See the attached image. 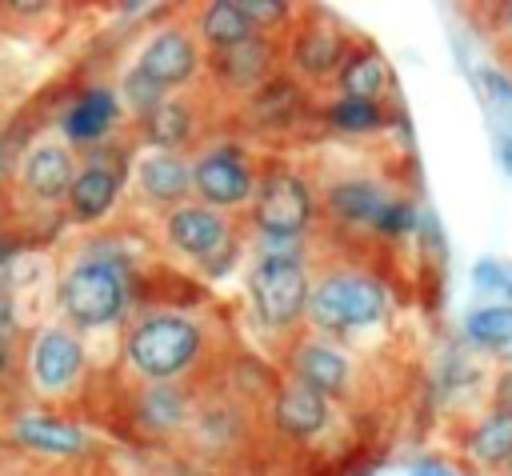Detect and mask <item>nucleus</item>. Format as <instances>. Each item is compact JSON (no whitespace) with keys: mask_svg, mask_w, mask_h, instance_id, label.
<instances>
[{"mask_svg":"<svg viewBox=\"0 0 512 476\" xmlns=\"http://www.w3.org/2000/svg\"><path fill=\"white\" fill-rule=\"evenodd\" d=\"M208 360V328L176 308H152L124 332V364L140 384H184Z\"/></svg>","mask_w":512,"mask_h":476,"instance_id":"obj_1","label":"nucleus"},{"mask_svg":"<svg viewBox=\"0 0 512 476\" xmlns=\"http://www.w3.org/2000/svg\"><path fill=\"white\" fill-rule=\"evenodd\" d=\"M388 312H392V296H388L384 280H376L364 268L336 264V268H324L320 276H312L304 332L344 340L352 332L384 324Z\"/></svg>","mask_w":512,"mask_h":476,"instance_id":"obj_2","label":"nucleus"},{"mask_svg":"<svg viewBox=\"0 0 512 476\" xmlns=\"http://www.w3.org/2000/svg\"><path fill=\"white\" fill-rule=\"evenodd\" d=\"M316 204H320V220H328L340 232H372L384 240L408 232L412 224L408 200L372 176H340L320 188Z\"/></svg>","mask_w":512,"mask_h":476,"instance_id":"obj_3","label":"nucleus"},{"mask_svg":"<svg viewBox=\"0 0 512 476\" xmlns=\"http://www.w3.org/2000/svg\"><path fill=\"white\" fill-rule=\"evenodd\" d=\"M308 292H312V276L308 264L292 252H264L252 268H248V304L252 316L276 332V336H296L304 332V316H308Z\"/></svg>","mask_w":512,"mask_h":476,"instance_id":"obj_4","label":"nucleus"},{"mask_svg":"<svg viewBox=\"0 0 512 476\" xmlns=\"http://www.w3.org/2000/svg\"><path fill=\"white\" fill-rule=\"evenodd\" d=\"M56 304H60L64 320L80 332L108 328L128 308V276L108 256H84L64 268V276L56 284Z\"/></svg>","mask_w":512,"mask_h":476,"instance_id":"obj_5","label":"nucleus"},{"mask_svg":"<svg viewBox=\"0 0 512 476\" xmlns=\"http://www.w3.org/2000/svg\"><path fill=\"white\" fill-rule=\"evenodd\" d=\"M244 220L268 240H300L320 220L316 188L296 168H260V184Z\"/></svg>","mask_w":512,"mask_h":476,"instance_id":"obj_6","label":"nucleus"},{"mask_svg":"<svg viewBox=\"0 0 512 476\" xmlns=\"http://www.w3.org/2000/svg\"><path fill=\"white\" fill-rule=\"evenodd\" d=\"M284 76H292L300 88L308 84H332L340 64L352 52V40L344 36L340 20L324 8H304L284 28Z\"/></svg>","mask_w":512,"mask_h":476,"instance_id":"obj_7","label":"nucleus"},{"mask_svg":"<svg viewBox=\"0 0 512 476\" xmlns=\"http://www.w3.org/2000/svg\"><path fill=\"white\" fill-rule=\"evenodd\" d=\"M256 184H260V168L240 144L216 140L192 152V200L228 216H248Z\"/></svg>","mask_w":512,"mask_h":476,"instance_id":"obj_8","label":"nucleus"},{"mask_svg":"<svg viewBox=\"0 0 512 476\" xmlns=\"http://www.w3.org/2000/svg\"><path fill=\"white\" fill-rule=\"evenodd\" d=\"M236 228H240L236 216L216 212V208H208L200 200H184V204H176V208H168L160 216L164 244L176 256H184V260H192L200 268H228L236 236H240Z\"/></svg>","mask_w":512,"mask_h":476,"instance_id":"obj_9","label":"nucleus"},{"mask_svg":"<svg viewBox=\"0 0 512 476\" xmlns=\"http://www.w3.org/2000/svg\"><path fill=\"white\" fill-rule=\"evenodd\" d=\"M204 64H208V56H204L192 24H164L144 40V48L132 60V72H140L164 96H176L200 80Z\"/></svg>","mask_w":512,"mask_h":476,"instance_id":"obj_10","label":"nucleus"},{"mask_svg":"<svg viewBox=\"0 0 512 476\" xmlns=\"http://www.w3.org/2000/svg\"><path fill=\"white\" fill-rule=\"evenodd\" d=\"M284 376L308 384L312 392H320L324 400H348L356 388V356L328 336L316 332H296L288 340L284 352Z\"/></svg>","mask_w":512,"mask_h":476,"instance_id":"obj_11","label":"nucleus"},{"mask_svg":"<svg viewBox=\"0 0 512 476\" xmlns=\"http://www.w3.org/2000/svg\"><path fill=\"white\" fill-rule=\"evenodd\" d=\"M264 420L280 444H312L332 424V400H324L292 376H280L264 404Z\"/></svg>","mask_w":512,"mask_h":476,"instance_id":"obj_12","label":"nucleus"},{"mask_svg":"<svg viewBox=\"0 0 512 476\" xmlns=\"http://www.w3.org/2000/svg\"><path fill=\"white\" fill-rule=\"evenodd\" d=\"M204 68H212L216 88L248 100L252 92H260L264 84L284 76V40H280V32H264V36L248 40L244 48H236V52L208 56Z\"/></svg>","mask_w":512,"mask_h":476,"instance_id":"obj_13","label":"nucleus"},{"mask_svg":"<svg viewBox=\"0 0 512 476\" xmlns=\"http://www.w3.org/2000/svg\"><path fill=\"white\" fill-rule=\"evenodd\" d=\"M88 368V352L76 328L48 324L28 344V376L40 392H68Z\"/></svg>","mask_w":512,"mask_h":476,"instance_id":"obj_14","label":"nucleus"},{"mask_svg":"<svg viewBox=\"0 0 512 476\" xmlns=\"http://www.w3.org/2000/svg\"><path fill=\"white\" fill-rule=\"evenodd\" d=\"M132 184H136L140 200H148L152 208L168 212V208L192 200V156L148 148L132 164Z\"/></svg>","mask_w":512,"mask_h":476,"instance_id":"obj_15","label":"nucleus"},{"mask_svg":"<svg viewBox=\"0 0 512 476\" xmlns=\"http://www.w3.org/2000/svg\"><path fill=\"white\" fill-rule=\"evenodd\" d=\"M120 188H124V172H120L112 160H104V156L84 160V164L76 168V180H72L68 196H64L68 216H72L76 224H96V220H104V216L116 208Z\"/></svg>","mask_w":512,"mask_h":476,"instance_id":"obj_16","label":"nucleus"},{"mask_svg":"<svg viewBox=\"0 0 512 476\" xmlns=\"http://www.w3.org/2000/svg\"><path fill=\"white\" fill-rule=\"evenodd\" d=\"M192 32H196L204 56H224V52L244 48L256 36H264L260 24L252 20L248 4H240V0H212V4H204L196 12Z\"/></svg>","mask_w":512,"mask_h":476,"instance_id":"obj_17","label":"nucleus"},{"mask_svg":"<svg viewBox=\"0 0 512 476\" xmlns=\"http://www.w3.org/2000/svg\"><path fill=\"white\" fill-rule=\"evenodd\" d=\"M76 156L68 144L60 140H40L24 152L20 160V184L36 196V200H64L72 180H76Z\"/></svg>","mask_w":512,"mask_h":476,"instance_id":"obj_18","label":"nucleus"},{"mask_svg":"<svg viewBox=\"0 0 512 476\" xmlns=\"http://www.w3.org/2000/svg\"><path fill=\"white\" fill-rule=\"evenodd\" d=\"M460 456L488 476H504L512 472V412L492 408L488 416H480L464 440H460Z\"/></svg>","mask_w":512,"mask_h":476,"instance_id":"obj_19","label":"nucleus"},{"mask_svg":"<svg viewBox=\"0 0 512 476\" xmlns=\"http://www.w3.org/2000/svg\"><path fill=\"white\" fill-rule=\"evenodd\" d=\"M140 128H144V140L160 152H184L192 156V140H196V108L184 100V96H164L152 112L140 116Z\"/></svg>","mask_w":512,"mask_h":476,"instance_id":"obj_20","label":"nucleus"},{"mask_svg":"<svg viewBox=\"0 0 512 476\" xmlns=\"http://www.w3.org/2000/svg\"><path fill=\"white\" fill-rule=\"evenodd\" d=\"M12 436L24 448L48 452V456H76L88 448V436L80 424L64 420V416H44V412H24L12 420Z\"/></svg>","mask_w":512,"mask_h":476,"instance_id":"obj_21","label":"nucleus"},{"mask_svg":"<svg viewBox=\"0 0 512 476\" xmlns=\"http://www.w3.org/2000/svg\"><path fill=\"white\" fill-rule=\"evenodd\" d=\"M388 84H392L388 60H384V56H380L376 48H368V44L352 48V52H348V60L340 64L336 80H332L336 96H352V100H372V104H380V100H384Z\"/></svg>","mask_w":512,"mask_h":476,"instance_id":"obj_22","label":"nucleus"},{"mask_svg":"<svg viewBox=\"0 0 512 476\" xmlns=\"http://www.w3.org/2000/svg\"><path fill=\"white\" fill-rule=\"evenodd\" d=\"M116 112H120V96L108 92V88H88L80 100L68 104L60 128L72 144H96L104 140V132L116 124Z\"/></svg>","mask_w":512,"mask_h":476,"instance_id":"obj_23","label":"nucleus"},{"mask_svg":"<svg viewBox=\"0 0 512 476\" xmlns=\"http://www.w3.org/2000/svg\"><path fill=\"white\" fill-rule=\"evenodd\" d=\"M136 416L152 432H180L192 424V396L180 384H144L136 400Z\"/></svg>","mask_w":512,"mask_h":476,"instance_id":"obj_24","label":"nucleus"},{"mask_svg":"<svg viewBox=\"0 0 512 476\" xmlns=\"http://www.w3.org/2000/svg\"><path fill=\"white\" fill-rule=\"evenodd\" d=\"M324 120L344 132V136H368L376 128H384V108L372 104V100H352V96H336L328 108H324Z\"/></svg>","mask_w":512,"mask_h":476,"instance_id":"obj_25","label":"nucleus"},{"mask_svg":"<svg viewBox=\"0 0 512 476\" xmlns=\"http://www.w3.org/2000/svg\"><path fill=\"white\" fill-rule=\"evenodd\" d=\"M468 336L480 344V348H508L512 344V304H488V308H476L468 320H464Z\"/></svg>","mask_w":512,"mask_h":476,"instance_id":"obj_26","label":"nucleus"},{"mask_svg":"<svg viewBox=\"0 0 512 476\" xmlns=\"http://www.w3.org/2000/svg\"><path fill=\"white\" fill-rule=\"evenodd\" d=\"M496 148H500V164H504V172L512 176V136H500Z\"/></svg>","mask_w":512,"mask_h":476,"instance_id":"obj_27","label":"nucleus"},{"mask_svg":"<svg viewBox=\"0 0 512 476\" xmlns=\"http://www.w3.org/2000/svg\"><path fill=\"white\" fill-rule=\"evenodd\" d=\"M412 476H452V472H448V468H440V464H420Z\"/></svg>","mask_w":512,"mask_h":476,"instance_id":"obj_28","label":"nucleus"},{"mask_svg":"<svg viewBox=\"0 0 512 476\" xmlns=\"http://www.w3.org/2000/svg\"><path fill=\"white\" fill-rule=\"evenodd\" d=\"M500 28H504V36L512 40V4H500Z\"/></svg>","mask_w":512,"mask_h":476,"instance_id":"obj_29","label":"nucleus"},{"mask_svg":"<svg viewBox=\"0 0 512 476\" xmlns=\"http://www.w3.org/2000/svg\"><path fill=\"white\" fill-rule=\"evenodd\" d=\"M504 292H508V300H512V276H508V280H504Z\"/></svg>","mask_w":512,"mask_h":476,"instance_id":"obj_30","label":"nucleus"}]
</instances>
